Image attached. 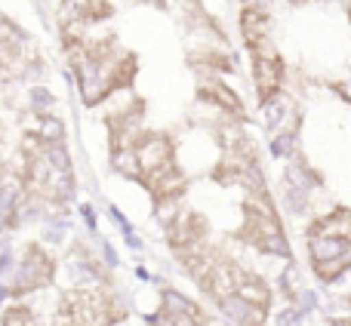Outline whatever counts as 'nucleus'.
I'll use <instances>...</instances> for the list:
<instances>
[{
	"instance_id": "obj_1",
	"label": "nucleus",
	"mask_w": 351,
	"mask_h": 326,
	"mask_svg": "<svg viewBox=\"0 0 351 326\" xmlns=\"http://www.w3.org/2000/svg\"><path fill=\"white\" fill-rule=\"evenodd\" d=\"M176 151H179V142H176L173 133H167V129H142L130 145L108 154V163L127 181L145 185L154 173L176 163Z\"/></svg>"
},
{
	"instance_id": "obj_2",
	"label": "nucleus",
	"mask_w": 351,
	"mask_h": 326,
	"mask_svg": "<svg viewBox=\"0 0 351 326\" xmlns=\"http://www.w3.org/2000/svg\"><path fill=\"white\" fill-rule=\"evenodd\" d=\"M237 243H247L256 253L262 255H274V259H293L290 240H287V231L280 225V216L274 210L271 194L265 191H253L243 200V222L234 231Z\"/></svg>"
},
{
	"instance_id": "obj_3",
	"label": "nucleus",
	"mask_w": 351,
	"mask_h": 326,
	"mask_svg": "<svg viewBox=\"0 0 351 326\" xmlns=\"http://www.w3.org/2000/svg\"><path fill=\"white\" fill-rule=\"evenodd\" d=\"M56 274H59L56 255L49 253L40 240H25L22 253H19V262H16V274H12L6 292H10L12 299H25V296H31V292L49 286L56 280Z\"/></svg>"
},
{
	"instance_id": "obj_4",
	"label": "nucleus",
	"mask_w": 351,
	"mask_h": 326,
	"mask_svg": "<svg viewBox=\"0 0 351 326\" xmlns=\"http://www.w3.org/2000/svg\"><path fill=\"white\" fill-rule=\"evenodd\" d=\"M164 240L170 247V253L176 259L194 253V249L206 247L210 243V218L200 210H188V206H179L170 218L164 222Z\"/></svg>"
},
{
	"instance_id": "obj_5",
	"label": "nucleus",
	"mask_w": 351,
	"mask_h": 326,
	"mask_svg": "<svg viewBox=\"0 0 351 326\" xmlns=\"http://www.w3.org/2000/svg\"><path fill=\"white\" fill-rule=\"evenodd\" d=\"M250 55H253L256 99H259V108H268L274 99H280V90H284V59H280L278 47L271 43V37L250 47Z\"/></svg>"
},
{
	"instance_id": "obj_6",
	"label": "nucleus",
	"mask_w": 351,
	"mask_h": 326,
	"mask_svg": "<svg viewBox=\"0 0 351 326\" xmlns=\"http://www.w3.org/2000/svg\"><path fill=\"white\" fill-rule=\"evenodd\" d=\"M197 102H204L206 108H216L219 114H225L228 121L243 123L247 121V108H243V99L225 84L222 77H204L197 84Z\"/></svg>"
},
{
	"instance_id": "obj_7",
	"label": "nucleus",
	"mask_w": 351,
	"mask_h": 326,
	"mask_svg": "<svg viewBox=\"0 0 351 326\" xmlns=\"http://www.w3.org/2000/svg\"><path fill=\"white\" fill-rule=\"evenodd\" d=\"M114 16L111 0H59V22L96 25Z\"/></svg>"
},
{
	"instance_id": "obj_8",
	"label": "nucleus",
	"mask_w": 351,
	"mask_h": 326,
	"mask_svg": "<svg viewBox=\"0 0 351 326\" xmlns=\"http://www.w3.org/2000/svg\"><path fill=\"white\" fill-rule=\"evenodd\" d=\"M216 308L234 326H265V321H268V308H259V305L247 302V299H241L237 292L228 299H222Z\"/></svg>"
},
{
	"instance_id": "obj_9",
	"label": "nucleus",
	"mask_w": 351,
	"mask_h": 326,
	"mask_svg": "<svg viewBox=\"0 0 351 326\" xmlns=\"http://www.w3.org/2000/svg\"><path fill=\"white\" fill-rule=\"evenodd\" d=\"M268 31H271V16H268L265 6L259 3H247L241 10V34H243V43L250 47H256L259 40H265Z\"/></svg>"
},
{
	"instance_id": "obj_10",
	"label": "nucleus",
	"mask_w": 351,
	"mask_h": 326,
	"mask_svg": "<svg viewBox=\"0 0 351 326\" xmlns=\"http://www.w3.org/2000/svg\"><path fill=\"white\" fill-rule=\"evenodd\" d=\"M234 292L241 299H247V302L259 305V308H271V302H274V292H271V286L265 284V277H259L256 271H247V268H241Z\"/></svg>"
},
{
	"instance_id": "obj_11",
	"label": "nucleus",
	"mask_w": 351,
	"mask_h": 326,
	"mask_svg": "<svg viewBox=\"0 0 351 326\" xmlns=\"http://www.w3.org/2000/svg\"><path fill=\"white\" fill-rule=\"evenodd\" d=\"M0 326H37V314L31 305L12 299V302L0 311Z\"/></svg>"
},
{
	"instance_id": "obj_12",
	"label": "nucleus",
	"mask_w": 351,
	"mask_h": 326,
	"mask_svg": "<svg viewBox=\"0 0 351 326\" xmlns=\"http://www.w3.org/2000/svg\"><path fill=\"white\" fill-rule=\"evenodd\" d=\"M330 326H351V317H346V321H339V317H336V321L330 323Z\"/></svg>"
},
{
	"instance_id": "obj_13",
	"label": "nucleus",
	"mask_w": 351,
	"mask_h": 326,
	"mask_svg": "<svg viewBox=\"0 0 351 326\" xmlns=\"http://www.w3.org/2000/svg\"><path fill=\"white\" fill-rule=\"evenodd\" d=\"M348 12H351V10H348Z\"/></svg>"
}]
</instances>
